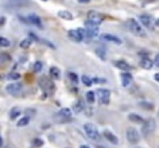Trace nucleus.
Instances as JSON below:
<instances>
[{"instance_id":"1","label":"nucleus","mask_w":159,"mask_h":148,"mask_svg":"<svg viewBox=\"0 0 159 148\" xmlns=\"http://www.w3.org/2000/svg\"><path fill=\"white\" fill-rule=\"evenodd\" d=\"M127 28L133 34H136L139 37H147V33H145V30L142 28V25H141L138 20H135V18H128V20H127Z\"/></svg>"},{"instance_id":"2","label":"nucleus","mask_w":159,"mask_h":148,"mask_svg":"<svg viewBox=\"0 0 159 148\" xmlns=\"http://www.w3.org/2000/svg\"><path fill=\"white\" fill-rule=\"evenodd\" d=\"M68 37H70L73 42H82V40H85V37H87V31L84 30V28L70 30V31H68Z\"/></svg>"},{"instance_id":"3","label":"nucleus","mask_w":159,"mask_h":148,"mask_svg":"<svg viewBox=\"0 0 159 148\" xmlns=\"http://www.w3.org/2000/svg\"><path fill=\"white\" fill-rule=\"evenodd\" d=\"M84 130H85V134H87V137H90L91 141H99L101 134H99V131H98V130H96V128H94L91 124H85Z\"/></svg>"},{"instance_id":"4","label":"nucleus","mask_w":159,"mask_h":148,"mask_svg":"<svg viewBox=\"0 0 159 148\" xmlns=\"http://www.w3.org/2000/svg\"><path fill=\"white\" fill-rule=\"evenodd\" d=\"M22 91H23V87H22V83H19V82L10 83V85L6 87V92H8V94H11V96H20Z\"/></svg>"},{"instance_id":"5","label":"nucleus","mask_w":159,"mask_h":148,"mask_svg":"<svg viewBox=\"0 0 159 148\" xmlns=\"http://www.w3.org/2000/svg\"><path fill=\"white\" fill-rule=\"evenodd\" d=\"M127 139H128L130 144H138L139 142V133H138V130L133 128V127L127 128Z\"/></svg>"},{"instance_id":"6","label":"nucleus","mask_w":159,"mask_h":148,"mask_svg":"<svg viewBox=\"0 0 159 148\" xmlns=\"http://www.w3.org/2000/svg\"><path fill=\"white\" fill-rule=\"evenodd\" d=\"M98 97H99V102H101V104L107 105V104H110V97H111V92H110L108 90L102 88V90H99V91H98Z\"/></svg>"},{"instance_id":"7","label":"nucleus","mask_w":159,"mask_h":148,"mask_svg":"<svg viewBox=\"0 0 159 148\" xmlns=\"http://www.w3.org/2000/svg\"><path fill=\"white\" fill-rule=\"evenodd\" d=\"M139 23L145 26V28H153L155 26V22H153V17L148 16V14H141L139 16Z\"/></svg>"},{"instance_id":"8","label":"nucleus","mask_w":159,"mask_h":148,"mask_svg":"<svg viewBox=\"0 0 159 148\" xmlns=\"http://www.w3.org/2000/svg\"><path fill=\"white\" fill-rule=\"evenodd\" d=\"M57 119L59 120H71V117H73V111L71 110H68V108H64V110H60V111H57Z\"/></svg>"},{"instance_id":"9","label":"nucleus","mask_w":159,"mask_h":148,"mask_svg":"<svg viewBox=\"0 0 159 148\" xmlns=\"http://www.w3.org/2000/svg\"><path fill=\"white\" fill-rule=\"evenodd\" d=\"M22 20H25L26 23H33V25H36V26H39V28H43V25H42V20H40V17H37L36 14H30L26 18H22Z\"/></svg>"},{"instance_id":"10","label":"nucleus","mask_w":159,"mask_h":148,"mask_svg":"<svg viewBox=\"0 0 159 148\" xmlns=\"http://www.w3.org/2000/svg\"><path fill=\"white\" fill-rule=\"evenodd\" d=\"M87 20H90V22H94V23L101 25V22L104 20V16L99 14V13H96V11H90V13H88V18H87Z\"/></svg>"},{"instance_id":"11","label":"nucleus","mask_w":159,"mask_h":148,"mask_svg":"<svg viewBox=\"0 0 159 148\" xmlns=\"http://www.w3.org/2000/svg\"><path fill=\"white\" fill-rule=\"evenodd\" d=\"M114 67L119 68V70H122L124 73H128V71L131 70V65L127 63L125 60H116V62H114Z\"/></svg>"},{"instance_id":"12","label":"nucleus","mask_w":159,"mask_h":148,"mask_svg":"<svg viewBox=\"0 0 159 148\" xmlns=\"http://www.w3.org/2000/svg\"><path fill=\"white\" fill-rule=\"evenodd\" d=\"M153 130H155V120H145V122L142 124V133L144 134L152 133Z\"/></svg>"},{"instance_id":"13","label":"nucleus","mask_w":159,"mask_h":148,"mask_svg":"<svg viewBox=\"0 0 159 148\" xmlns=\"http://www.w3.org/2000/svg\"><path fill=\"white\" fill-rule=\"evenodd\" d=\"M121 80H122V85L124 87H130L131 82H133V77H131L130 73H122L121 74Z\"/></svg>"},{"instance_id":"14","label":"nucleus","mask_w":159,"mask_h":148,"mask_svg":"<svg viewBox=\"0 0 159 148\" xmlns=\"http://www.w3.org/2000/svg\"><path fill=\"white\" fill-rule=\"evenodd\" d=\"M104 136H105V139H107V141H110V142H111V144H114V145H116V144L119 142V139L116 137V134L111 133L110 130H105V131H104Z\"/></svg>"},{"instance_id":"15","label":"nucleus","mask_w":159,"mask_h":148,"mask_svg":"<svg viewBox=\"0 0 159 148\" xmlns=\"http://www.w3.org/2000/svg\"><path fill=\"white\" fill-rule=\"evenodd\" d=\"M101 39L107 40V42H114V43H122V40L119 39V37L113 36V34H101Z\"/></svg>"},{"instance_id":"16","label":"nucleus","mask_w":159,"mask_h":148,"mask_svg":"<svg viewBox=\"0 0 159 148\" xmlns=\"http://www.w3.org/2000/svg\"><path fill=\"white\" fill-rule=\"evenodd\" d=\"M155 65V62L152 59H148V57H144L142 60H141V67H142L144 70H150Z\"/></svg>"},{"instance_id":"17","label":"nucleus","mask_w":159,"mask_h":148,"mask_svg":"<svg viewBox=\"0 0 159 148\" xmlns=\"http://www.w3.org/2000/svg\"><path fill=\"white\" fill-rule=\"evenodd\" d=\"M57 16H59L60 18H64V20H73V14L70 13V11H67V9H64V11H59Z\"/></svg>"},{"instance_id":"18","label":"nucleus","mask_w":159,"mask_h":148,"mask_svg":"<svg viewBox=\"0 0 159 148\" xmlns=\"http://www.w3.org/2000/svg\"><path fill=\"white\" fill-rule=\"evenodd\" d=\"M128 120H130V122H135V124H141V125L145 122V120L141 116H138V114H128Z\"/></svg>"},{"instance_id":"19","label":"nucleus","mask_w":159,"mask_h":148,"mask_svg":"<svg viewBox=\"0 0 159 148\" xmlns=\"http://www.w3.org/2000/svg\"><path fill=\"white\" fill-rule=\"evenodd\" d=\"M50 76H51L53 79H59V77H60V70H59L57 67H51V68H50Z\"/></svg>"},{"instance_id":"20","label":"nucleus","mask_w":159,"mask_h":148,"mask_svg":"<svg viewBox=\"0 0 159 148\" xmlns=\"http://www.w3.org/2000/svg\"><path fill=\"white\" fill-rule=\"evenodd\" d=\"M8 62H11V56L6 53H0V65H5Z\"/></svg>"},{"instance_id":"21","label":"nucleus","mask_w":159,"mask_h":148,"mask_svg":"<svg viewBox=\"0 0 159 148\" xmlns=\"http://www.w3.org/2000/svg\"><path fill=\"white\" fill-rule=\"evenodd\" d=\"M67 77L73 82V85H77V74H76V73L68 71V73H67Z\"/></svg>"},{"instance_id":"22","label":"nucleus","mask_w":159,"mask_h":148,"mask_svg":"<svg viewBox=\"0 0 159 148\" xmlns=\"http://www.w3.org/2000/svg\"><path fill=\"white\" fill-rule=\"evenodd\" d=\"M42 68H43V63H42V62H39V60L33 65V71H34V73H40V71H42Z\"/></svg>"},{"instance_id":"23","label":"nucleus","mask_w":159,"mask_h":148,"mask_svg":"<svg viewBox=\"0 0 159 148\" xmlns=\"http://www.w3.org/2000/svg\"><path fill=\"white\" fill-rule=\"evenodd\" d=\"M82 83H84V85H87V87H90L91 83H93V79H90L88 76H82Z\"/></svg>"},{"instance_id":"24","label":"nucleus","mask_w":159,"mask_h":148,"mask_svg":"<svg viewBox=\"0 0 159 148\" xmlns=\"http://www.w3.org/2000/svg\"><path fill=\"white\" fill-rule=\"evenodd\" d=\"M28 122H30L28 117H22L19 122H17V127H25V125H28Z\"/></svg>"},{"instance_id":"25","label":"nucleus","mask_w":159,"mask_h":148,"mask_svg":"<svg viewBox=\"0 0 159 148\" xmlns=\"http://www.w3.org/2000/svg\"><path fill=\"white\" fill-rule=\"evenodd\" d=\"M74 113H81V111L84 110V105H82V102H77V104H74Z\"/></svg>"},{"instance_id":"26","label":"nucleus","mask_w":159,"mask_h":148,"mask_svg":"<svg viewBox=\"0 0 159 148\" xmlns=\"http://www.w3.org/2000/svg\"><path fill=\"white\" fill-rule=\"evenodd\" d=\"M85 99H87L88 102H94V92H93V91H87Z\"/></svg>"},{"instance_id":"27","label":"nucleus","mask_w":159,"mask_h":148,"mask_svg":"<svg viewBox=\"0 0 159 148\" xmlns=\"http://www.w3.org/2000/svg\"><path fill=\"white\" fill-rule=\"evenodd\" d=\"M30 45H31V40H22L20 42V48L26 50V48H30Z\"/></svg>"},{"instance_id":"28","label":"nucleus","mask_w":159,"mask_h":148,"mask_svg":"<svg viewBox=\"0 0 159 148\" xmlns=\"http://www.w3.org/2000/svg\"><path fill=\"white\" fill-rule=\"evenodd\" d=\"M8 77H10L11 80H17V79L20 77V74H19V73H16V71H13L11 74H8Z\"/></svg>"},{"instance_id":"29","label":"nucleus","mask_w":159,"mask_h":148,"mask_svg":"<svg viewBox=\"0 0 159 148\" xmlns=\"http://www.w3.org/2000/svg\"><path fill=\"white\" fill-rule=\"evenodd\" d=\"M0 46H3V48L10 46V40H6V39H3V37H0Z\"/></svg>"},{"instance_id":"30","label":"nucleus","mask_w":159,"mask_h":148,"mask_svg":"<svg viewBox=\"0 0 159 148\" xmlns=\"http://www.w3.org/2000/svg\"><path fill=\"white\" fill-rule=\"evenodd\" d=\"M96 53H98V56H99V57L105 59V51H104V48H98V50H96Z\"/></svg>"},{"instance_id":"31","label":"nucleus","mask_w":159,"mask_h":148,"mask_svg":"<svg viewBox=\"0 0 159 148\" xmlns=\"http://www.w3.org/2000/svg\"><path fill=\"white\" fill-rule=\"evenodd\" d=\"M19 114H20V111L16 108V110H13V111H11V114H10V116H11V117L14 119V117H19Z\"/></svg>"},{"instance_id":"32","label":"nucleus","mask_w":159,"mask_h":148,"mask_svg":"<svg viewBox=\"0 0 159 148\" xmlns=\"http://www.w3.org/2000/svg\"><path fill=\"white\" fill-rule=\"evenodd\" d=\"M42 141H40V139H34V141H33V147H42Z\"/></svg>"},{"instance_id":"33","label":"nucleus","mask_w":159,"mask_h":148,"mask_svg":"<svg viewBox=\"0 0 159 148\" xmlns=\"http://www.w3.org/2000/svg\"><path fill=\"white\" fill-rule=\"evenodd\" d=\"M156 65H158V67H159V54H156V57H155V60H153Z\"/></svg>"},{"instance_id":"34","label":"nucleus","mask_w":159,"mask_h":148,"mask_svg":"<svg viewBox=\"0 0 159 148\" xmlns=\"http://www.w3.org/2000/svg\"><path fill=\"white\" fill-rule=\"evenodd\" d=\"M94 82H98V83H101V82H102V83H104L105 80H104V79H94Z\"/></svg>"},{"instance_id":"35","label":"nucleus","mask_w":159,"mask_h":148,"mask_svg":"<svg viewBox=\"0 0 159 148\" xmlns=\"http://www.w3.org/2000/svg\"><path fill=\"white\" fill-rule=\"evenodd\" d=\"M79 2H81V3H90L91 0H79Z\"/></svg>"},{"instance_id":"36","label":"nucleus","mask_w":159,"mask_h":148,"mask_svg":"<svg viewBox=\"0 0 159 148\" xmlns=\"http://www.w3.org/2000/svg\"><path fill=\"white\" fill-rule=\"evenodd\" d=\"M155 80H156V82H159V73H158V74H155Z\"/></svg>"},{"instance_id":"37","label":"nucleus","mask_w":159,"mask_h":148,"mask_svg":"<svg viewBox=\"0 0 159 148\" xmlns=\"http://www.w3.org/2000/svg\"><path fill=\"white\" fill-rule=\"evenodd\" d=\"M5 23V17H2V18H0V25H3Z\"/></svg>"},{"instance_id":"38","label":"nucleus","mask_w":159,"mask_h":148,"mask_svg":"<svg viewBox=\"0 0 159 148\" xmlns=\"http://www.w3.org/2000/svg\"><path fill=\"white\" fill-rule=\"evenodd\" d=\"M81 148H90V147H88V145H82Z\"/></svg>"},{"instance_id":"39","label":"nucleus","mask_w":159,"mask_h":148,"mask_svg":"<svg viewBox=\"0 0 159 148\" xmlns=\"http://www.w3.org/2000/svg\"><path fill=\"white\" fill-rule=\"evenodd\" d=\"M156 26H159V18H158V20H156V23H155Z\"/></svg>"},{"instance_id":"40","label":"nucleus","mask_w":159,"mask_h":148,"mask_svg":"<svg viewBox=\"0 0 159 148\" xmlns=\"http://www.w3.org/2000/svg\"><path fill=\"white\" fill-rule=\"evenodd\" d=\"M142 2H155V0H142Z\"/></svg>"},{"instance_id":"41","label":"nucleus","mask_w":159,"mask_h":148,"mask_svg":"<svg viewBox=\"0 0 159 148\" xmlns=\"http://www.w3.org/2000/svg\"><path fill=\"white\" fill-rule=\"evenodd\" d=\"M98 148H105V147H98Z\"/></svg>"},{"instance_id":"42","label":"nucleus","mask_w":159,"mask_h":148,"mask_svg":"<svg viewBox=\"0 0 159 148\" xmlns=\"http://www.w3.org/2000/svg\"><path fill=\"white\" fill-rule=\"evenodd\" d=\"M43 2H47V0H43Z\"/></svg>"}]
</instances>
